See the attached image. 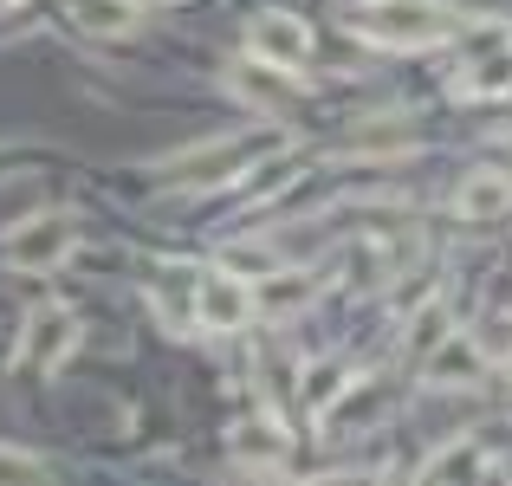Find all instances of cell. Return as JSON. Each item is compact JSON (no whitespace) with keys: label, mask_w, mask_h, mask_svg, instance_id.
Segmentation results:
<instances>
[{"label":"cell","mask_w":512,"mask_h":486,"mask_svg":"<svg viewBox=\"0 0 512 486\" xmlns=\"http://www.w3.org/2000/svg\"><path fill=\"white\" fill-rule=\"evenodd\" d=\"M467 91H474V98H506L512 91V46L480 52V59L467 65Z\"/></svg>","instance_id":"13"},{"label":"cell","mask_w":512,"mask_h":486,"mask_svg":"<svg viewBox=\"0 0 512 486\" xmlns=\"http://www.w3.org/2000/svg\"><path fill=\"white\" fill-rule=\"evenodd\" d=\"M299 305H312V279L305 273H266L260 286H253V312H266V318H286V312H299Z\"/></svg>","instance_id":"10"},{"label":"cell","mask_w":512,"mask_h":486,"mask_svg":"<svg viewBox=\"0 0 512 486\" xmlns=\"http://www.w3.org/2000/svg\"><path fill=\"white\" fill-rule=\"evenodd\" d=\"M234 461L240 467H279L286 461V435H279L273 422H247L234 435Z\"/></svg>","instance_id":"12"},{"label":"cell","mask_w":512,"mask_h":486,"mask_svg":"<svg viewBox=\"0 0 512 486\" xmlns=\"http://www.w3.org/2000/svg\"><path fill=\"white\" fill-rule=\"evenodd\" d=\"M46 461L39 454H20V448H0V480H39Z\"/></svg>","instance_id":"17"},{"label":"cell","mask_w":512,"mask_h":486,"mask_svg":"<svg viewBox=\"0 0 512 486\" xmlns=\"http://www.w3.org/2000/svg\"><path fill=\"white\" fill-rule=\"evenodd\" d=\"M338 396H344V370L338 363H312V370H305V402H312V409H331Z\"/></svg>","instance_id":"16"},{"label":"cell","mask_w":512,"mask_h":486,"mask_svg":"<svg viewBox=\"0 0 512 486\" xmlns=\"http://www.w3.org/2000/svg\"><path fill=\"white\" fill-rule=\"evenodd\" d=\"M247 52H253V59H266V65H286V72H299V65L312 59V33H305L299 13H253Z\"/></svg>","instance_id":"4"},{"label":"cell","mask_w":512,"mask_h":486,"mask_svg":"<svg viewBox=\"0 0 512 486\" xmlns=\"http://www.w3.org/2000/svg\"><path fill=\"white\" fill-rule=\"evenodd\" d=\"M448 331H454V324H448V305L435 299L428 312H415V324H409V350H415V357H428V350H435Z\"/></svg>","instance_id":"14"},{"label":"cell","mask_w":512,"mask_h":486,"mask_svg":"<svg viewBox=\"0 0 512 486\" xmlns=\"http://www.w3.org/2000/svg\"><path fill=\"white\" fill-rule=\"evenodd\" d=\"M357 33L376 39V46H396V52H422L454 39V13L441 0H370L357 13Z\"/></svg>","instance_id":"1"},{"label":"cell","mask_w":512,"mask_h":486,"mask_svg":"<svg viewBox=\"0 0 512 486\" xmlns=\"http://www.w3.org/2000/svg\"><path fill=\"white\" fill-rule=\"evenodd\" d=\"M279 137H208V143H195V150H182V156H169L163 162V175H169V188H214V182H234V175H253V162H260L266 150H273Z\"/></svg>","instance_id":"2"},{"label":"cell","mask_w":512,"mask_h":486,"mask_svg":"<svg viewBox=\"0 0 512 486\" xmlns=\"http://www.w3.org/2000/svg\"><path fill=\"white\" fill-rule=\"evenodd\" d=\"M461 474H480V441H454L448 454L428 461V480H461Z\"/></svg>","instance_id":"15"},{"label":"cell","mask_w":512,"mask_h":486,"mask_svg":"<svg viewBox=\"0 0 512 486\" xmlns=\"http://www.w3.org/2000/svg\"><path fill=\"white\" fill-rule=\"evenodd\" d=\"M137 7H143V0H137Z\"/></svg>","instance_id":"19"},{"label":"cell","mask_w":512,"mask_h":486,"mask_svg":"<svg viewBox=\"0 0 512 486\" xmlns=\"http://www.w3.org/2000/svg\"><path fill=\"white\" fill-rule=\"evenodd\" d=\"M422 363H428V383H441V389H467V383H480V370H487V350H480V337L448 331Z\"/></svg>","instance_id":"8"},{"label":"cell","mask_w":512,"mask_h":486,"mask_svg":"<svg viewBox=\"0 0 512 486\" xmlns=\"http://www.w3.org/2000/svg\"><path fill=\"white\" fill-rule=\"evenodd\" d=\"M72 247H78L72 214H33V221H20V227L7 234V260L26 266V273H46V266H59Z\"/></svg>","instance_id":"3"},{"label":"cell","mask_w":512,"mask_h":486,"mask_svg":"<svg viewBox=\"0 0 512 486\" xmlns=\"http://www.w3.org/2000/svg\"><path fill=\"white\" fill-rule=\"evenodd\" d=\"M253 318V286L234 273H208L195 279V324L201 331H240Z\"/></svg>","instance_id":"5"},{"label":"cell","mask_w":512,"mask_h":486,"mask_svg":"<svg viewBox=\"0 0 512 486\" xmlns=\"http://www.w3.org/2000/svg\"><path fill=\"white\" fill-rule=\"evenodd\" d=\"M72 20L85 26V33L111 39V33H130V26L143 20V7L137 0H72Z\"/></svg>","instance_id":"11"},{"label":"cell","mask_w":512,"mask_h":486,"mask_svg":"<svg viewBox=\"0 0 512 486\" xmlns=\"http://www.w3.org/2000/svg\"><path fill=\"white\" fill-rule=\"evenodd\" d=\"M506 370H512V350H506Z\"/></svg>","instance_id":"18"},{"label":"cell","mask_w":512,"mask_h":486,"mask_svg":"<svg viewBox=\"0 0 512 486\" xmlns=\"http://www.w3.org/2000/svg\"><path fill=\"white\" fill-rule=\"evenodd\" d=\"M72 344H78V318L65 305H39L20 331V370H52Z\"/></svg>","instance_id":"6"},{"label":"cell","mask_w":512,"mask_h":486,"mask_svg":"<svg viewBox=\"0 0 512 486\" xmlns=\"http://www.w3.org/2000/svg\"><path fill=\"white\" fill-rule=\"evenodd\" d=\"M454 208L467 214V221H500V214H512V175H467L461 182V201Z\"/></svg>","instance_id":"9"},{"label":"cell","mask_w":512,"mask_h":486,"mask_svg":"<svg viewBox=\"0 0 512 486\" xmlns=\"http://www.w3.org/2000/svg\"><path fill=\"white\" fill-rule=\"evenodd\" d=\"M227 91H234L240 104H253V111H266V117H279V111H292V104H299L292 72H286V65H266V59L234 65V72H227Z\"/></svg>","instance_id":"7"}]
</instances>
